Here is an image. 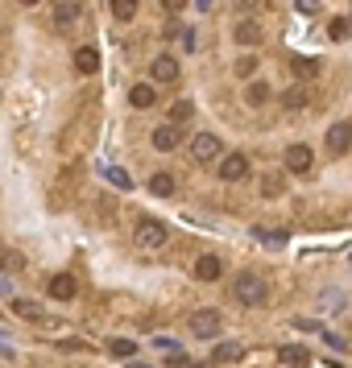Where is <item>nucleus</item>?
<instances>
[{
    "mask_svg": "<svg viewBox=\"0 0 352 368\" xmlns=\"http://www.w3.org/2000/svg\"><path fill=\"white\" fill-rule=\"evenodd\" d=\"M149 195L170 199V195H174V174H154V178H149Z\"/></svg>",
    "mask_w": 352,
    "mask_h": 368,
    "instance_id": "18",
    "label": "nucleus"
},
{
    "mask_svg": "<svg viewBox=\"0 0 352 368\" xmlns=\"http://www.w3.org/2000/svg\"><path fill=\"white\" fill-rule=\"evenodd\" d=\"M133 244H137V249H145V253H154V249H162V244H166V228H162L158 220H141V224H137V232H133Z\"/></svg>",
    "mask_w": 352,
    "mask_h": 368,
    "instance_id": "2",
    "label": "nucleus"
},
{
    "mask_svg": "<svg viewBox=\"0 0 352 368\" xmlns=\"http://www.w3.org/2000/svg\"><path fill=\"white\" fill-rule=\"evenodd\" d=\"M191 157H195L199 166L216 162V157H220V137H216V133H195V141H191Z\"/></svg>",
    "mask_w": 352,
    "mask_h": 368,
    "instance_id": "4",
    "label": "nucleus"
},
{
    "mask_svg": "<svg viewBox=\"0 0 352 368\" xmlns=\"http://www.w3.org/2000/svg\"><path fill=\"white\" fill-rule=\"evenodd\" d=\"M241 356H245V348H241V344H220V348L212 352V360H216V365H237Z\"/></svg>",
    "mask_w": 352,
    "mask_h": 368,
    "instance_id": "20",
    "label": "nucleus"
},
{
    "mask_svg": "<svg viewBox=\"0 0 352 368\" xmlns=\"http://www.w3.org/2000/svg\"><path fill=\"white\" fill-rule=\"evenodd\" d=\"M0 269H4V273H21V269H25V257H21L17 249H0Z\"/></svg>",
    "mask_w": 352,
    "mask_h": 368,
    "instance_id": "23",
    "label": "nucleus"
},
{
    "mask_svg": "<svg viewBox=\"0 0 352 368\" xmlns=\"http://www.w3.org/2000/svg\"><path fill=\"white\" fill-rule=\"evenodd\" d=\"M108 182H112L116 191H133V178H129L120 166H112V170H108Z\"/></svg>",
    "mask_w": 352,
    "mask_h": 368,
    "instance_id": "29",
    "label": "nucleus"
},
{
    "mask_svg": "<svg viewBox=\"0 0 352 368\" xmlns=\"http://www.w3.org/2000/svg\"><path fill=\"white\" fill-rule=\"evenodd\" d=\"M220 178H224V182H245V178H249V157H245V153H228V157L220 162Z\"/></svg>",
    "mask_w": 352,
    "mask_h": 368,
    "instance_id": "6",
    "label": "nucleus"
},
{
    "mask_svg": "<svg viewBox=\"0 0 352 368\" xmlns=\"http://www.w3.org/2000/svg\"><path fill=\"white\" fill-rule=\"evenodd\" d=\"M295 4H299L303 17H315V12H319V0H295Z\"/></svg>",
    "mask_w": 352,
    "mask_h": 368,
    "instance_id": "32",
    "label": "nucleus"
},
{
    "mask_svg": "<svg viewBox=\"0 0 352 368\" xmlns=\"http://www.w3.org/2000/svg\"><path fill=\"white\" fill-rule=\"evenodd\" d=\"M162 8H166V12H183V8H187V0H162Z\"/></svg>",
    "mask_w": 352,
    "mask_h": 368,
    "instance_id": "33",
    "label": "nucleus"
},
{
    "mask_svg": "<svg viewBox=\"0 0 352 368\" xmlns=\"http://www.w3.org/2000/svg\"><path fill=\"white\" fill-rule=\"evenodd\" d=\"M352 149V124L349 120H336L332 128H328V153L332 157H344Z\"/></svg>",
    "mask_w": 352,
    "mask_h": 368,
    "instance_id": "5",
    "label": "nucleus"
},
{
    "mask_svg": "<svg viewBox=\"0 0 352 368\" xmlns=\"http://www.w3.org/2000/svg\"><path fill=\"white\" fill-rule=\"evenodd\" d=\"M232 294H237V302H245V307H261V302H266V282H261L257 273H241V278L232 282Z\"/></svg>",
    "mask_w": 352,
    "mask_h": 368,
    "instance_id": "1",
    "label": "nucleus"
},
{
    "mask_svg": "<svg viewBox=\"0 0 352 368\" xmlns=\"http://www.w3.org/2000/svg\"><path fill=\"white\" fill-rule=\"evenodd\" d=\"M253 70H257V58H241V62H237V75H241V79H249Z\"/></svg>",
    "mask_w": 352,
    "mask_h": 368,
    "instance_id": "31",
    "label": "nucleus"
},
{
    "mask_svg": "<svg viewBox=\"0 0 352 368\" xmlns=\"http://www.w3.org/2000/svg\"><path fill=\"white\" fill-rule=\"evenodd\" d=\"M75 12H79V4H75V0H58L54 21H58V25H71V21H75Z\"/></svg>",
    "mask_w": 352,
    "mask_h": 368,
    "instance_id": "24",
    "label": "nucleus"
},
{
    "mask_svg": "<svg viewBox=\"0 0 352 368\" xmlns=\"http://www.w3.org/2000/svg\"><path fill=\"white\" fill-rule=\"evenodd\" d=\"M12 315L25 319V323H41V307L29 302V298H12Z\"/></svg>",
    "mask_w": 352,
    "mask_h": 368,
    "instance_id": "16",
    "label": "nucleus"
},
{
    "mask_svg": "<svg viewBox=\"0 0 352 368\" xmlns=\"http://www.w3.org/2000/svg\"><path fill=\"white\" fill-rule=\"evenodd\" d=\"M278 360H282V365H307L311 356H307V348H299V344H286V348H278Z\"/></svg>",
    "mask_w": 352,
    "mask_h": 368,
    "instance_id": "22",
    "label": "nucleus"
},
{
    "mask_svg": "<svg viewBox=\"0 0 352 368\" xmlns=\"http://www.w3.org/2000/svg\"><path fill=\"white\" fill-rule=\"evenodd\" d=\"M75 70H79V75H95V70H100L95 46H79V50H75Z\"/></svg>",
    "mask_w": 352,
    "mask_h": 368,
    "instance_id": "12",
    "label": "nucleus"
},
{
    "mask_svg": "<svg viewBox=\"0 0 352 368\" xmlns=\"http://www.w3.org/2000/svg\"><path fill=\"white\" fill-rule=\"evenodd\" d=\"M307 104H311V91H307L303 83L290 87V91H282V108H286V112H303Z\"/></svg>",
    "mask_w": 352,
    "mask_h": 368,
    "instance_id": "13",
    "label": "nucleus"
},
{
    "mask_svg": "<svg viewBox=\"0 0 352 368\" xmlns=\"http://www.w3.org/2000/svg\"><path fill=\"white\" fill-rule=\"evenodd\" d=\"M261 195H266V199H282V195H286L282 174H261Z\"/></svg>",
    "mask_w": 352,
    "mask_h": 368,
    "instance_id": "19",
    "label": "nucleus"
},
{
    "mask_svg": "<svg viewBox=\"0 0 352 368\" xmlns=\"http://www.w3.org/2000/svg\"><path fill=\"white\" fill-rule=\"evenodd\" d=\"M75 290H79V286H75V278H71V273H54V278H50V298L71 302V298H75Z\"/></svg>",
    "mask_w": 352,
    "mask_h": 368,
    "instance_id": "11",
    "label": "nucleus"
},
{
    "mask_svg": "<svg viewBox=\"0 0 352 368\" xmlns=\"http://www.w3.org/2000/svg\"><path fill=\"white\" fill-rule=\"evenodd\" d=\"M149 75H154L158 83H178L183 70H178V58H174V54H158L154 66H149Z\"/></svg>",
    "mask_w": 352,
    "mask_h": 368,
    "instance_id": "7",
    "label": "nucleus"
},
{
    "mask_svg": "<svg viewBox=\"0 0 352 368\" xmlns=\"http://www.w3.org/2000/svg\"><path fill=\"white\" fill-rule=\"evenodd\" d=\"M112 17L116 21H133L137 17V0H112Z\"/></svg>",
    "mask_w": 352,
    "mask_h": 368,
    "instance_id": "28",
    "label": "nucleus"
},
{
    "mask_svg": "<svg viewBox=\"0 0 352 368\" xmlns=\"http://www.w3.org/2000/svg\"><path fill=\"white\" fill-rule=\"evenodd\" d=\"M195 278H199V282H220V278H224V261H220L216 253L195 257Z\"/></svg>",
    "mask_w": 352,
    "mask_h": 368,
    "instance_id": "8",
    "label": "nucleus"
},
{
    "mask_svg": "<svg viewBox=\"0 0 352 368\" xmlns=\"http://www.w3.org/2000/svg\"><path fill=\"white\" fill-rule=\"evenodd\" d=\"M253 236H257V240H266V244H286V240H290L286 232H278V228H261V224L253 228Z\"/></svg>",
    "mask_w": 352,
    "mask_h": 368,
    "instance_id": "27",
    "label": "nucleus"
},
{
    "mask_svg": "<svg viewBox=\"0 0 352 368\" xmlns=\"http://www.w3.org/2000/svg\"><path fill=\"white\" fill-rule=\"evenodd\" d=\"M149 141H154V149H158V153H170V149H178V124H158Z\"/></svg>",
    "mask_w": 352,
    "mask_h": 368,
    "instance_id": "9",
    "label": "nucleus"
},
{
    "mask_svg": "<svg viewBox=\"0 0 352 368\" xmlns=\"http://www.w3.org/2000/svg\"><path fill=\"white\" fill-rule=\"evenodd\" d=\"M195 116V104L191 99H178L174 108H170V124H183V120H191Z\"/></svg>",
    "mask_w": 352,
    "mask_h": 368,
    "instance_id": "26",
    "label": "nucleus"
},
{
    "mask_svg": "<svg viewBox=\"0 0 352 368\" xmlns=\"http://www.w3.org/2000/svg\"><path fill=\"white\" fill-rule=\"evenodd\" d=\"M21 4H37V0H21Z\"/></svg>",
    "mask_w": 352,
    "mask_h": 368,
    "instance_id": "34",
    "label": "nucleus"
},
{
    "mask_svg": "<svg viewBox=\"0 0 352 368\" xmlns=\"http://www.w3.org/2000/svg\"><path fill=\"white\" fill-rule=\"evenodd\" d=\"M245 99H249L253 108H261V104L270 99V87H266V83H249V87H245Z\"/></svg>",
    "mask_w": 352,
    "mask_h": 368,
    "instance_id": "25",
    "label": "nucleus"
},
{
    "mask_svg": "<svg viewBox=\"0 0 352 368\" xmlns=\"http://www.w3.org/2000/svg\"><path fill=\"white\" fill-rule=\"evenodd\" d=\"M290 70H295V79H303V83H307V79H315V75H319V62H315V58H290Z\"/></svg>",
    "mask_w": 352,
    "mask_h": 368,
    "instance_id": "17",
    "label": "nucleus"
},
{
    "mask_svg": "<svg viewBox=\"0 0 352 368\" xmlns=\"http://www.w3.org/2000/svg\"><path fill=\"white\" fill-rule=\"evenodd\" d=\"M154 99H158V91H154L149 83H137V87H129V104H133V108H154Z\"/></svg>",
    "mask_w": 352,
    "mask_h": 368,
    "instance_id": "15",
    "label": "nucleus"
},
{
    "mask_svg": "<svg viewBox=\"0 0 352 368\" xmlns=\"http://www.w3.org/2000/svg\"><path fill=\"white\" fill-rule=\"evenodd\" d=\"M108 352H112L116 360H129V356L137 352V344H133V340H124V336H112V340H108Z\"/></svg>",
    "mask_w": 352,
    "mask_h": 368,
    "instance_id": "21",
    "label": "nucleus"
},
{
    "mask_svg": "<svg viewBox=\"0 0 352 368\" xmlns=\"http://www.w3.org/2000/svg\"><path fill=\"white\" fill-rule=\"evenodd\" d=\"M311 145H290L286 149V170H295V174H307L311 170Z\"/></svg>",
    "mask_w": 352,
    "mask_h": 368,
    "instance_id": "10",
    "label": "nucleus"
},
{
    "mask_svg": "<svg viewBox=\"0 0 352 368\" xmlns=\"http://www.w3.org/2000/svg\"><path fill=\"white\" fill-rule=\"evenodd\" d=\"M349 17H336V21H332V25H328V37H332V41H344V37H349Z\"/></svg>",
    "mask_w": 352,
    "mask_h": 368,
    "instance_id": "30",
    "label": "nucleus"
},
{
    "mask_svg": "<svg viewBox=\"0 0 352 368\" xmlns=\"http://www.w3.org/2000/svg\"><path fill=\"white\" fill-rule=\"evenodd\" d=\"M232 37H237L241 46H261V25H257V21H241Z\"/></svg>",
    "mask_w": 352,
    "mask_h": 368,
    "instance_id": "14",
    "label": "nucleus"
},
{
    "mask_svg": "<svg viewBox=\"0 0 352 368\" xmlns=\"http://www.w3.org/2000/svg\"><path fill=\"white\" fill-rule=\"evenodd\" d=\"M220 311H212V307H203V311H195L191 315V336L195 340H212V336H220Z\"/></svg>",
    "mask_w": 352,
    "mask_h": 368,
    "instance_id": "3",
    "label": "nucleus"
}]
</instances>
